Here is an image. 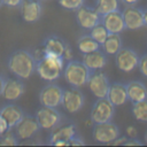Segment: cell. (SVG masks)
I'll return each instance as SVG.
<instances>
[{
	"label": "cell",
	"mask_w": 147,
	"mask_h": 147,
	"mask_svg": "<svg viewBox=\"0 0 147 147\" xmlns=\"http://www.w3.org/2000/svg\"><path fill=\"white\" fill-rule=\"evenodd\" d=\"M7 67L15 77L20 79H28L36 71L37 60L31 52L17 49L9 55Z\"/></svg>",
	"instance_id": "cell-1"
},
{
	"label": "cell",
	"mask_w": 147,
	"mask_h": 147,
	"mask_svg": "<svg viewBox=\"0 0 147 147\" xmlns=\"http://www.w3.org/2000/svg\"><path fill=\"white\" fill-rule=\"evenodd\" d=\"M64 68V59L59 55L44 54L37 61L36 71L45 82H55L62 74Z\"/></svg>",
	"instance_id": "cell-2"
},
{
	"label": "cell",
	"mask_w": 147,
	"mask_h": 147,
	"mask_svg": "<svg viewBox=\"0 0 147 147\" xmlns=\"http://www.w3.org/2000/svg\"><path fill=\"white\" fill-rule=\"evenodd\" d=\"M92 71L83 63V61L70 60L63 68V76L65 82L71 87H82L87 84Z\"/></svg>",
	"instance_id": "cell-3"
},
{
	"label": "cell",
	"mask_w": 147,
	"mask_h": 147,
	"mask_svg": "<svg viewBox=\"0 0 147 147\" xmlns=\"http://www.w3.org/2000/svg\"><path fill=\"white\" fill-rule=\"evenodd\" d=\"M114 114H115V106L107 98H100L94 102L91 109L90 119L94 124L106 123L113 119Z\"/></svg>",
	"instance_id": "cell-4"
},
{
	"label": "cell",
	"mask_w": 147,
	"mask_h": 147,
	"mask_svg": "<svg viewBox=\"0 0 147 147\" xmlns=\"http://www.w3.org/2000/svg\"><path fill=\"white\" fill-rule=\"evenodd\" d=\"M140 56L129 47H122L115 54V64L123 72H131L138 68Z\"/></svg>",
	"instance_id": "cell-5"
},
{
	"label": "cell",
	"mask_w": 147,
	"mask_h": 147,
	"mask_svg": "<svg viewBox=\"0 0 147 147\" xmlns=\"http://www.w3.org/2000/svg\"><path fill=\"white\" fill-rule=\"evenodd\" d=\"M63 88L57 84L51 83L45 85L39 92V102L44 107L56 108L62 105Z\"/></svg>",
	"instance_id": "cell-6"
},
{
	"label": "cell",
	"mask_w": 147,
	"mask_h": 147,
	"mask_svg": "<svg viewBox=\"0 0 147 147\" xmlns=\"http://www.w3.org/2000/svg\"><path fill=\"white\" fill-rule=\"evenodd\" d=\"M36 118L40 129L47 131H52L53 129L59 126L62 122V115L59 110L52 107H44V106H41V108L37 110Z\"/></svg>",
	"instance_id": "cell-7"
},
{
	"label": "cell",
	"mask_w": 147,
	"mask_h": 147,
	"mask_svg": "<svg viewBox=\"0 0 147 147\" xmlns=\"http://www.w3.org/2000/svg\"><path fill=\"white\" fill-rule=\"evenodd\" d=\"M119 129L111 121L106 123L94 124L92 130V136L95 141L101 144H111L115 139L119 137Z\"/></svg>",
	"instance_id": "cell-8"
},
{
	"label": "cell",
	"mask_w": 147,
	"mask_h": 147,
	"mask_svg": "<svg viewBox=\"0 0 147 147\" xmlns=\"http://www.w3.org/2000/svg\"><path fill=\"white\" fill-rule=\"evenodd\" d=\"M76 22L77 24L85 30H91L94 25L101 22V15L98 13L95 7L90 6H80L76 10Z\"/></svg>",
	"instance_id": "cell-9"
},
{
	"label": "cell",
	"mask_w": 147,
	"mask_h": 147,
	"mask_svg": "<svg viewBox=\"0 0 147 147\" xmlns=\"http://www.w3.org/2000/svg\"><path fill=\"white\" fill-rule=\"evenodd\" d=\"M87 85H88L90 91L96 99L107 98L110 82H109V78L107 77V75L105 72H102L101 70L92 71L90 79L87 82Z\"/></svg>",
	"instance_id": "cell-10"
},
{
	"label": "cell",
	"mask_w": 147,
	"mask_h": 147,
	"mask_svg": "<svg viewBox=\"0 0 147 147\" xmlns=\"http://www.w3.org/2000/svg\"><path fill=\"white\" fill-rule=\"evenodd\" d=\"M85 96L82 91H79L77 87H71L63 90V96H62V106L68 113H78L83 106H84Z\"/></svg>",
	"instance_id": "cell-11"
},
{
	"label": "cell",
	"mask_w": 147,
	"mask_h": 147,
	"mask_svg": "<svg viewBox=\"0 0 147 147\" xmlns=\"http://www.w3.org/2000/svg\"><path fill=\"white\" fill-rule=\"evenodd\" d=\"M40 126L37 122L36 116L31 115H24L23 118L15 125V134L17 136L18 139L26 140V139H32L37 133L39 132Z\"/></svg>",
	"instance_id": "cell-12"
},
{
	"label": "cell",
	"mask_w": 147,
	"mask_h": 147,
	"mask_svg": "<svg viewBox=\"0 0 147 147\" xmlns=\"http://www.w3.org/2000/svg\"><path fill=\"white\" fill-rule=\"evenodd\" d=\"M18 8L22 18L28 23L39 21L42 14V5L40 0H23Z\"/></svg>",
	"instance_id": "cell-13"
},
{
	"label": "cell",
	"mask_w": 147,
	"mask_h": 147,
	"mask_svg": "<svg viewBox=\"0 0 147 147\" xmlns=\"http://www.w3.org/2000/svg\"><path fill=\"white\" fill-rule=\"evenodd\" d=\"M125 29L129 30H138L145 26L144 23V13L140 8L134 6H126L122 11Z\"/></svg>",
	"instance_id": "cell-14"
},
{
	"label": "cell",
	"mask_w": 147,
	"mask_h": 147,
	"mask_svg": "<svg viewBox=\"0 0 147 147\" xmlns=\"http://www.w3.org/2000/svg\"><path fill=\"white\" fill-rule=\"evenodd\" d=\"M25 86L20 78H6L1 96L8 101L18 100L24 93Z\"/></svg>",
	"instance_id": "cell-15"
},
{
	"label": "cell",
	"mask_w": 147,
	"mask_h": 147,
	"mask_svg": "<svg viewBox=\"0 0 147 147\" xmlns=\"http://www.w3.org/2000/svg\"><path fill=\"white\" fill-rule=\"evenodd\" d=\"M101 23L108 30L109 33H121L125 30L122 11L114 10L101 16Z\"/></svg>",
	"instance_id": "cell-16"
},
{
	"label": "cell",
	"mask_w": 147,
	"mask_h": 147,
	"mask_svg": "<svg viewBox=\"0 0 147 147\" xmlns=\"http://www.w3.org/2000/svg\"><path fill=\"white\" fill-rule=\"evenodd\" d=\"M77 134L75 124H67L63 126H56L52 130L49 136V145H53L56 141H65L69 146L70 140Z\"/></svg>",
	"instance_id": "cell-17"
},
{
	"label": "cell",
	"mask_w": 147,
	"mask_h": 147,
	"mask_svg": "<svg viewBox=\"0 0 147 147\" xmlns=\"http://www.w3.org/2000/svg\"><path fill=\"white\" fill-rule=\"evenodd\" d=\"M107 99L115 106H122L127 101V92H126V85L123 83H113L109 86Z\"/></svg>",
	"instance_id": "cell-18"
},
{
	"label": "cell",
	"mask_w": 147,
	"mask_h": 147,
	"mask_svg": "<svg viewBox=\"0 0 147 147\" xmlns=\"http://www.w3.org/2000/svg\"><path fill=\"white\" fill-rule=\"evenodd\" d=\"M83 63L91 70V71H96L101 70L106 67L107 64V56L105 52H101L100 49L83 54Z\"/></svg>",
	"instance_id": "cell-19"
},
{
	"label": "cell",
	"mask_w": 147,
	"mask_h": 147,
	"mask_svg": "<svg viewBox=\"0 0 147 147\" xmlns=\"http://www.w3.org/2000/svg\"><path fill=\"white\" fill-rule=\"evenodd\" d=\"M0 115L7 121L9 127H15V125L23 118L24 116V111L21 107H18L17 105H13V103H8L6 106H3L0 109Z\"/></svg>",
	"instance_id": "cell-20"
},
{
	"label": "cell",
	"mask_w": 147,
	"mask_h": 147,
	"mask_svg": "<svg viewBox=\"0 0 147 147\" xmlns=\"http://www.w3.org/2000/svg\"><path fill=\"white\" fill-rule=\"evenodd\" d=\"M125 85L127 92V100H130L132 103L147 99V87L142 82L132 80Z\"/></svg>",
	"instance_id": "cell-21"
},
{
	"label": "cell",
	"mask_w": 147,
	"mask_h": 147,
	"mask_svg": "<svg viewBox=\"0 0 147 147\" xmlns=\"http://www.w3.org/2000/svg\"><path fill=\"white\" fill-rule=\"evenodd\" d=\"M67 42L61 39L57 36H49L47 37L42 42V52L44 54H52V55H59L62 56ZM63 57V56H62Z\"/></svg>",
	"instance_id": "cell-22"
},
{
	"label": "cell",
	"mask_w": 147,
	"mask_h": 147,
	"mask_svg": "<svg viewBox=\"0 0 147 147\" xmlns=\"http://www.w3.org/2000/svg\"><path fill=\"white\" fill-rule=\"evenodd\" d=\"M102 51L108 55H115L123 46H122V38L119 33H109L106 40L101 45Z\"/></svg>",
	"instance_id": "cell-23"
},
{
	"label": "cell",
	"mask_w": 147,
	"mask_h": 147,
	"mask_svg": "<svg viewBox=\"0 0 147 147\" xmlns=\"http://www.w3.org/2000/svg\"><path fill=\"white\" fill-rule=\"evenodd\" d=\"M100 47H101V45L98 41H95L90 36V33L80 36L77 40V48L82 54H87V53L95 52V51L100 49Z\"/></svg>",
	"instance_id": "cell-24"
},
{
	"label": "cell",
	"mask_w": 147,
	"mask_h": 147,
	"mask_svg": "<svg viewBox=\"0 0 147 147\" xmlns=\"http://www.w3.org/2000/svg\"><path fill=\"white\" fill-rule=\"evenodd\" d=\"M119 0H95V9L102 16L114 10H118Z\"/></svg>",
	"instance_id": "cell-25"
},
{
	"label": "cell",
	"mask_w": 147,
	"mask_h": 147,
	"mask_svg": "<svg viewBox=\"0 0 147 147\" xmlns=\"http://www.w3.org/2000/svg\"><path fill=\"white\" fill-rule=\"evenodd\" d=\"M132 115L138 122L147 123V99L132 103Z\"/></svg>",
	"instance_id": "cell-26"
},
{
	"label": "cell",
	"mask_w": 147,
	"mask_h": 147,
	"mask_svg": "<svg viewBox=\"0 0 147 147\" xmlns=\"http://www.w3.org/2000/svg\"><path fill=\"white\" fill-rule=\"evenodd\" d=\"M108 34H109V32H108V30L105 28V25L100 22V23H98L96 25H94L91 30H90V36L95 40V41H98L100 45H102V42L106 40V38L108 37Z\"/></svg>",
	"instance_id": "cell-27"
},
{
	"label": "cell",
	"mask_w": 147,
	"mask_h": 147,
	"mask_svg": "<svg viewBox=\"0 0 147 147\" xmlns=\"http://www.w3.org/2000/svg\"><path fill=\"white\" fill-rule=\"evenodd\" d=\"M15 145H18V138L14 132L10 131V129L0 136V146H15Z\"/></svg>",
	"instance_id": "cell-28"
},
{
	"label": "cell",
	"mask_w": 147,
	"mask_h": 147,
	"mask_svg": "<svg viewBox=\"0 0 147 147\" xmlns=\"http://www.w3.org/2000/svg\"><path fill=\"white\" fill-rule=\"evenodd\" d=\"M57 1L62 8L71 11H76L85 2V0H57Z\"/></svg>",
	"instance_id": "cell-29"
},
{
	"label": "cell",
	"mask_w": 147,
	"mask_h": 147,
	"mask_svg": "<svg viewBox=\"0 0 147 147\" xmlns=\"http://www.w3.org/2000/svg\"><path fill=\"white\" fill-rule=\"evenodd\" d=\"M138 68L141 72V75L144 77L147 78V53L144 54L140 59H139V64H138Z\"/></svg>",
	"instance_id": "cell-30"
},
{
	"label": "cell",
	"mask_w": 147,
	"mask_h": 147,
	"mask_svg": "<svg viewBox=\"0 0 147 147\" xmlns=\"http://www.w3.org/2000/svg\"><path fill=\"white\" fill-rule=\"evenodd\" d=\"M63 59L65 60V61H70V60H72V57H74V55H72V49H71V47L67 44L65 45V48H64V52H63Z\"/></svg>",
	"instance_id": "cell-31"
},
{
	"label": "cell",
	"mask_w": 147,
	"mask_h": 147,
	"mask_svg": "<svg viewBox=\"0 0 147 147\" xmlns=\"http://www.w3.org/2000/svg\"><path fill=\"white\" fill-rule=\"evenodd\" d=\"M125 132H126V136L129 138H137V136H138V131H137L136 126H133V125H129L126 127Z\"/></svg>",
	"instance_id": "cell-32"
},
{
	"label": "cell",
	"mask_w": 147,
	"mask_h": 147,
	"mask_svg": "<svg viewBox=\"0 0 147 147\" xmlns=\"http://www.w3.org/2000/svg\"><path fill=\"white\" fill-rule=\"evenodd\" d=\"M10 127H9V125H8V123H7V121L0 115V136L1 134H3L6 131H8Z\"/></svg>",
	"instance_id": "cell-33"
},
{
	"label": "cell",
	"mask_w": 147,
	"mask_h": 147,
	"mask_svg": "<svg viewBox=\"0 0 147 147\" xmlns=\"http://www.w3.org/2000/svg\"><path fill=\"white\" fill-rule=\"evenodd\" d=\"M22 1L23 0H2V5L8 6V7L16 8V7H20V5H21Z\"/></svg>",
	"instance_id": "cell-34"
},
{
	"label": "cell",
	"mask_w": 147,
	"mask_h": 147,
	"mask_svg": "<svg viewBox=\"0 0 147 147\" xmlns=\"http://www.w3.org/2000/svg\"><path fill=\"white\" fill-rule=\"evenodd\" d=\"M85 142H84V140L79 137V136H75L71 140H70V142H69V146H80V145H84Z\"/></svg>",
	"instance_id": "cell-35"
},
{
	"label": "cell",
	"mask_w": 147,
	"mask_h": 147,
	"mask_svg": "<svg viewBox=\"0 0 147 147\" xmlns=\"http://www.w3.org/2000/svg\"><path fill=\"white\" fill-rule=\"evenodd\" d=\"M127 139H129V138H126V137H118V138L115 139L111 144H113V145H125V142H126Z\"/></svg>",
	"instance_id": "cell-36"
},
{
	"label": "cell",
	"mask_w": 147,
	"mask_h": 147,
	"mask_svg": "<svg viewBox=\"0 0 147 147\" xmlns=\"http://www.w3.org/2000/svg\"><path fill=\"white\" fill-rule=\"evenodd\" d=\"M119 1L125 6H134L136 3L139 2V0H119Z\"/></svg>",
	"instance_id": "cell-37"
},
{
	"label": "cell",
	"mask_w": 147,
	"mask_h": 147,
	"mask_svg": "<svg viewBox=\"0 0 147 147\" xmlns=\"http://www.w3.org/2000/svg\"><path fill=\"white\" fill-rule=\"evenodd\" d=\"M5 82H6V77L0 75V95L2 94V90H3V85H5Z\"/></svg>",
	"instance_id": "cell-38"
},
{
	"label": "cell",
	"mask_w": 147,
	"mask_h": 147,
	"mask_svg": "<svg viewBox=\"0 0 147 147\" xmlns=\"http://www.w3.org/2000/svg\"><path fill=\"white\" fill-rule=\"evenodd\" d=\"M142 13H144V23H145V26H147V8H145Z\"/></svg>",
	"instance_id": "cell-39"
},
{
	"label": "cell",
	"mask_w": 147,
	"mask_h": 147,
	"mask_svg": "<svg viewBox=\"0 0 147 147\" xmlns=\"http://www.w3.org/2000/svg\"><path fill=\"white\" fill-rule=\"evenodd\" d=\"M144 139H145V142L147 144V131H146V133H145V137H144Z\"/></svg>",
	"instance_id": "cell-40"
},
{
	"label": "cell",
	"mask_w": 147,
	"mask_h": 147,
	"mask_svg": "<svg viewBox=\"0 0 147 147\" xmlns=\"http://www.w3.org/2000/svg\"><path fill=\"white\" fill-rule=\"evenodd\" d=\"M2 6V0H0V7Z\"/></svg>",
	"instance_id": "cell-41"
}]
</instances>
